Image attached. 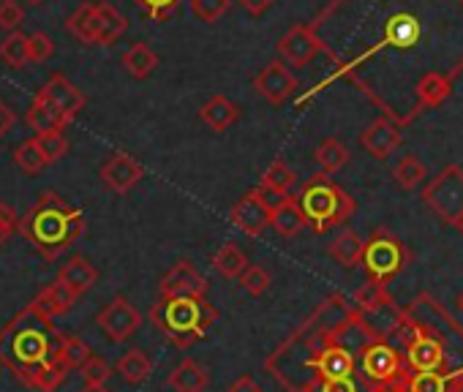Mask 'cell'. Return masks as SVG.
Returning <instances> with one entry per match:
<instances>
[{
    "mask_svg": "<svg viewBox=\"0 0 463 392\" xmlns=\"http://www.w3.org/2000/svg\"><path fill=\"white\" fill-rule=\"evenodd\" d=\"M357 305L346 294H330L317 305V311L265 359V370L287 392H317V362L322 351L346 332L354 322Z\"/></svg>",
    "mask_w": 463,
    "mask_h": 392,
    "instance_id": "cell-1",
    "label": "cell"
},
{
    "mask_svg": "<svg viewBox=\"0 0 463 392\" xmlns=\"http://www.w3.org/2000/svg\"><path fill=\"white\" fill-rule=\"evenodd\" d=\"M63 338L55 319L31 303L0 330V365H6L23 384L33 387L39 373L61 359Z\"/></svg>",
    "mask_w": 463,
    "mask_h": 392,
    "instance_id": "cell-2",
    "label": "cell"
},
{
    "mask_svg": "<svg viewBox=\"0 0 463 392\" xmlns=\"http://www.w3.org/2000/svg\"><path fill=\"white\" fill-rule=\"evenodd\" d=\"M20 232L47 262H52L85 235V216L61 193L44 191L23 216Z\"/></svg>",
    "mask_w": 463,
    "mask_h": 392,
    "instance_id": "cell-3",
    "label": "cell"
},
{
    "mask_svg": "<svg viewBox=\"0 0 463 392\" xmlns=\"http://www.w3.org/2000/svg\"><path fill=\"white\" fill-rule=\"evenodd\" d=\"M218 313L204 297H158L150 308L153 327L177 349H188L207 335Z\"/></svg>",
    "mask_w": 463,
    "mask_h": 392,
    "instance_id": "cell-4",
    "label": "cell"
},
{
    "mask_svg": "<svg viewBox=\"0 0 463 392\" xmlns=\"http://www.w3.org/2000/svg\"><path fill=\"white\" fill-rule=\"evenodd\" d=\"M298 202L306 213L308 229L317 235H327L330 229L344 227L357 210L354 200L330 174H314L300 188Z\"/></svg>",
    "mask_w": 463,
    "mask_h": 392,
    "instance_id": "cell-5",
    "label": "cell"
},
{
    "mask_svg": "<svg viewBox=\"0 0 463 392\" xmlns=\"http://www.w3.org/2000/svg\"><path fill=\"white\" fill-rule=\"evenodd\" d=\"M403 313H406V319H409L411 324H420V327H425L428 332H433V335L444 343L447 354H449V351H458V357H460V362H463V327L455 322V316H452L433 294L420 292V294L403 308Z\"/></svg>",
    "mask_w": 463,
    "mask_h": 392,
    "instance_id": "cell-6",
    "label": "cell"
},
{
    "mask_svg": "<svg viewBox=\"0 0 463 392\" xmlns=\"http://www.w3.org/2000/svg\"><path fill=\"white\" fill-rule=\"evenodd\" d=\"M409 265V251L398 235L390 229L379 227L373 235L365 240V254H363V267L368 281L390 284L395 275H401Z\"/></svg>",
    "mask_w": 463,
    "mask_h": 392,
    "instance_id": "cell-7",
    "label": "cell"
},
{
    "mask_svg": "<svg viewBox=\"0 0 463 392\" xmlns=\"http://www.w3.org/2000/svg\"><path fill=\"white\" fill-rule=\"evenodd\" d=\"M422 202L430 208L433 216H439L441 224L458 227L463 219V169L458 163L444 166L422 188Z\"/></svg>",
    "mask_w": 463,
    "mask_h": 392,
    "instance_id": "cell-8",
    "label": "cell"
},
{
    "mask_svg": "<svg viewBox=\"0 0 463 392\" xmlns=\"http://www.w3.org/2000/svg\"><path fill=\"white\" fill-rule=\"evenodd\" d=\"M357 373H360L363 384L371 389V387H379V384H392V381L406 378L409 368H406V359L395 349L392 341H373L357 357Z\"/></svg>",
    "mask_w": 463,
    "mask_h": 392,
    "instance_id": "cell-9",
    "label": "cell"
},
{
    "mask_svg": "<svg viewBox=\"0 0 463 392\" xmlns=\"http://www.w3.org/2000/svg\"><path fill=\"white\" fill-rule=\"evenodd\" d=\"M401 338H403V359H406L409 370H455L449 365V354H447L444 343L425 327L411 324L406 319Z\"/></svg>",
    "mask_w": 463,
    "mask_h": 392,
    "instance_id": "cell-10",
    "label": "cell"
},
{
    "mask_svg": "<svg viewBox=\"0 0 463 392\" xmlns=\"http://www.w3.org/2000/svg\"><path fill=\"white\" fill-rule=\"evenodd\" d=\"M99 327L107 332L109 341L123 343L142 327V313L120 294V297H112L104 305V311L99 313Z\"/></svg>",
    "mask_w": 463,
    "mask_h": 392,
    "instance_id": "cell-11",
    "label": "cell"
},
{
    "mask_svg": "<svg viewBox=\"0 0 463 392\" xmlns=\"http://www.w3.org/2000/svg\"><path fill=\"white\" fill-rule=\"evenodd\" d=\"M36 98L44 101L47 107H52L66 123H71V120L85 109V96L80 93V88H74V85L69 82L66 74H52V77L44 82V88L36 93Z\"/></svg>",
    "mask_w": 463,
    "mask_h": 392,
    "instance_id": "cell-12",
    "label": "cell"
},
{
    "mask_svg": "<svg viewBox=\"0 0 463 392\" xmlns=\"http://www.w3.org/2000/svg\"><path fill=\"white\" fill-rule=\"evenodd\" d=\"M276 50H279L281 61L289 63L292 69H306L322 52V42L311 25H295L289 33L281 36Z\"/></svg>",
    "mask_w": 463,
    "mask_h": 392,
    "instance_id": "cell-13",
    "label": "cell"
},
{
    "mask_svg": "<svg viewBox=\"0 0 463 392\" xmlns=\"http://www.w3.org/2000/svg\"><path fill=\"white\" fill-rule=\"evenodd\" d=\"M254 88H257V93H260L265 101H270L273 107H281V104H287V101L295 96V90H298V77L287 69L284 61H273V63H268V66L254 77Z\"/></svg>",
    "mask_w": 463,
    "mask_h": 392,
    "instance_id": "cell-14",
    "label": "cell"
},
{
    "mask_svg": "<svg viewBox=\"0 0 463 392\" xmlns=\"http://www.w3.org/2000/svg\"><path fill=\"white\" fill-rule=\"evenodd\" d=\"M270 216H273L270 208L260 200L257 191H249L246 196H241L229 210V221L249 238H262L265 229L270 227Z\"/></svg>",
    "mask_w": 463,
    "mask_h": 392,
    "instance_id": "cell-15",
    "label": "cell"
},
{
    "mask_svg": "<svg viewBox=\"0 0 463 392\" xmlns=\"http://www.w3.org/2000/svg\"><path fill=\"white\" fill-rule=\"evenodd\" d=\"M204 294H207V281L188 259H180L161 278V297H204Z\"/></svg>",
    "mask_w": 463,
    "mask_h": 392,
    "instance_id": "cell-16",
    "label": "cell"
},
{
    "mask_svg": "<svg viewBox=\"0 0 463 392\" xmlns=\"http://www.w3.org/2000/svg\"><path fill=\"white\" fill-rule=\"evenodd\" d=\"M142 174H145L142 163L128 153H112L101 166V180L115 193H128L142 180Z\"/></svg>",
    "mask_w": 463,
    "mask_h": 392,
    "instance_id": "cell-17",
    "label": "cell"
},
{
    "mask_svg": "<svg viewBox=\"0 0 463 392\" xmlns=\"http://www.w3.org/2000/svg\"><path fill=\"white\" fill-rule=\"evenodd\" d=\"M360 145L371 158L387 161L401 147V128L390 117H379L360 134Z\"/></svg>",
    "mask_w": 463,
    "mask_h": 392,
    "instance_id": "cell-18",
    "label": "cell"
},
{
    "mask_svg": "<svg viewBox=\"0 0 463 392\" xmlns=\"http://www.w3.org/2000/svg\"><path fill=\"white\" fill-rule=\"evenodd\" d=\"M357 376V354H352L349 349L333 343L322 351L319 362H317V381L319 387L325 381H344V378H354ZM319 392V389H317Z\"/></svg>",
    "mask_w": 463,
    "mask_h": 392,
    "instance_id": "cell-19",
    "label": "cell"
},
{
    "mask_svg": "<svg viewBox=\"0 0 463 392\" xmlns=\"http://www.w3.org/2000/svg\"><path fill=\"white\" fill-rule=\"evenodd\" d=\"M199 117H202V123H207L213 131L223 134V131H229L232 126H235V123L241 120V107H238L235 101H229L226 96H213V98H207V101L202 104Z\"/></svg>",
    "mask_w": 463,
    "mask_h": 392,
    "instance_id": "cell-20",
    "label": "cell"
},
{
    "mask_svg": "<svg viewBox=\"0 0 463 392\" xmlns=\"http://www.w3.org/2000/svg\"><path fill=\"white\" fill-rule=\"evenodd\" d=\"M166 384L172 387V392H204L210 384V370L196 359H183L172 368Z\"/></svg>",
    "mask_w": 463,
    "mask_h": 392,
    "instance_id": "cell-21",
    "label": "cell"
},
{
    "mask_svg": "<svg viewBox=\"0 0 463 392\" xmlns=\"http://www.w3.org/2000/svg\"><path fill=\"white\" fill-rule=\"evenodd\" d=\"M58 281H61V284H66L77 297H82L85 292H90V289L96 286V281H99V270H96L85 257H74V259H69V262L61 267Z\"/></svg>",
    "mask_w": 463,
    "mask_h": 392,
    "instance_id": "cell-22",
    "label": "cell"
},
{
    "mask_svg": "<svg viewBox=\"0 0 463 392\" xmlns=\"http://www.w3.org/2000/svg\"><path fill=\"white\" fill-rule=\"evenodd\" d=\"M77 300H80V297H77L66 284L55 281V284L44 286V289L36 294L33 305H36L39 311H44L50 319H58V316H66V313L77 305Z\"/></svg>",
    "mask_w": 463,
    "mask_h": 392,
    "instance_id": "cell-23",
    "label": "cell"
},
{
    "mask_svg": "<svg viewBox=\"0 0 463 392\" xmlns=\"http://www.w3.org/2000/svg\"><path fill=\"white\" fill-rule=\"evenodd\" d=\"M452 93V77L439 74V71H428L422 74V79L414 88V98L422 109H433L439 104H444Z\"/></svg>",
    "mask_w": 463,
    "mask_h": 392,
    "instance_id": "cell-24",
    "label": "cell"
},
{
    "mask_svg": "<svg viewBox=\"0 0 463 392\" xmlns=\"http://www.w3.org/2000/svg\"><path fill=\"white\" fill-rule=\"evenodd\" d=\"M270 227H273L281 238H287V240L298 238V235L308 227L306 213H303V208H300V202H298V196H289V200H287L281 208L273 210Z\"/></svg>",
    "mask_w": 463,
    "mask_h": 392,
    "instance_id": "cell-25",
    "label": "cell"
},
{
    "mask_svg": "<svg viewBox=\"0 0 463 392\" xmlns=\"http://www.w3.org/2000/svg\"><path fill=\"white\" fill-rule=\"evenodd\" d=\"M460 373H463V368H455V370H409L406 392H449L452 381Z\"/></svg>",
    "mask_w": 463,
    "mask_h": 392,
    "instance_id": "cell-26",
    "label": "cell"
},
{
    "mask_svg": "<svg viewBox=\"0 0 463 392\" xmlns=\"http://www.w3.org/2000/svg\"><path fill=\"white\" fill-rule=\"evenodd\" d=\"M66 31L82 44H99V12L93 0L74 9V14L66 20Z\"/></svg>",
    "mask_w": 463,
    "mask_h": 392,
    "instance_id": "cell-27",
    "label": "cell"
},
{
    "mask_svg": "<svg viewBox=\"0 0 463 392\" xmlns=\"http://www.w3.org/2000/svg\"><path fill=\"white\" fill-rule=\"evenodd\" d=\"M327 254L346 270L363 265V254H365V240H360L352 229H344L333 238V243L327 246Z\"/></svg>",
    "mask_w": 463,
    "mask_h": 392,
    "instance_id": "cell-28",
    "label": "cell"
},
{
    "mask_svg": "<svg viewBox=\"0 0 463 392\" xmlns=\"http://www.w3.org/2000/svg\"><path fill=\"white\" fill-rule=\"evenodd\" d=\"M96 12H99V47H109L126 33L128 20L112 4H104V0H96Z\"/></svg>",
    "mask_w": 463,
    "mask_h": 392,
    "instance_id": "cell-29",
    "label": "cell"
},
{
    "mask_svg": "<svg viewBox=\"0 0 463 392\" xmlns=\"http://www.w3.org/2000/svg\"><path fill=\"white\" fill-rule=\"evenodd\" d=\"M25 123H28V128L31 131H36V136H47V134H58V131H63L69 123L52 109V107H47L44 101H39V98H33V104L28 107V112H25Z\"/></svg>",
    "mask_w": 463,
    "mask_h": 392,
    "instance_id": "cell-30",
    "label": "cell"
},
{
    "mask_svg": "<svg viewBox=\"0 0 463 392\" xmlns=\"http://www.w3.org/2000/svg\"><path fill=\"white\" fill-rule=\"evenodd\" d=\"M314 158H317L322 174H330V177H333L335 172H341V169L349 163V150H346V145H344L341 139L327 136V139H322L319 147L314 150Z\"/></svg>",
    "mask_w": 463,
    "mask_h": 392,
    "instance_id": "cell-31",
    "label": "cell"
},
{
    "mask_svg": "<svg viewBox=\"0 0 463 392\" xmlns=\"http://www.w3.org/2000/svg\"><path fill=\"white\" fill-rule=\"evenodd\" d=\"M213 267H215L223 278H241V275L251 267V262H249V257H246L235 243H223V246L215 251V257H213Z\"/></svg>",
    "mask_w": 463,
    "mask_h": 392,
    "instance_id": "cell-32",
    "label": "cell"
},
{
    "mask_svg": "<svg viewBox=\"0 0 463 392\" xmlns=\"http://www.w3.org/2000/svg\"><path fill=\"white\" fill-rule=\"evenodd\" d=\"M123 66H126V71H128L134 79H147V77L156 71V66H158V55H156L145 42H137V44L123 55Z\"/></svg>",
    "mask_w": 463,
    "mask_h": 392,
    "instance_id": "cell-33",
    "label": "cell"
},
{
    "mask_svg": "<svg viewBox=\"0 0 463 392\" xmlns=\"http://www.w3.org/2000/svg\"><path fill=\"white\" fill-rule=\"evenodd\" d=\"M115 370H118L128 384H142V381L150 376L153 362H150V357H147L142 349H131V351H126V354L118 359Z\"/></svg>",
    "mask_w": 463,
    "mask_h": 392,
    "instance_id": "cell-34",
    "label": "cell"
},
{
    "mask_svg": "<svg viewBox=\"0 0 463 392\" xmlns=\"http://www.w3.org/2000/svg\"><path fill=\"white\" fill-rule=\"evenodd\" d=\"M0 58H4L12 69H25L31 63V36L14 31L0 44Z\"/></svg>",
    "mask_w": 463,
    "mask_h": 392,
    "instance_id": "cell-35",
    "label": "cell"
},
{
    "mask_svg": "<svg viewBox=\"0 0 463 392\" xmlns=\"http://www.w3.org/2000/svg\"><path fill=\"white\" fill-rule=\"evenodd\" d=\"M428 177V169L425 163L417 158V155H403L398 161V166L392 169V180L403 188V191H414L417 185H422Z\"/></svg>",
    "mask_w": 463,
    "mask_h": 392,
    "instance_id": "cell-36",
    "label": "cell"
},
{
    "mask_svg": "<svg viewBox=\"0 0 463 392\" xmlns=\"http://www.w3.org/2000/svg\"><path fill=\"white\" fill-rule=\"evenodd\" d=\"M387 39L395 47H411L420 39V23L409 14H398L387 23Z\"/></svg>",
    "mask_w": 463,
    "mask_h": 392,
    "instance_id": "cell-37",
    "label": "cell"
},
{
    "mask_svg": "<svg viewBox=\"0 0 463 392\" xmlns=\"http://www.w3.org/2000/svg\"><path fill=\"white\" fill-rule=\"evenodd\" d=\"M14 163H17L25 174H39V172L47 166V158H44V153H42L36 136L25 139V142L14 150Z\"/></svg>",
    "mask_w": 463,
    "mask_h": 392,
    "instance_id": "cell-38",
    "label": "cell"
},
{
    "mask_svg": "<svg viewBox=\"0 0 463 392\" xmlns=\"http://www.w3.org/2000/svg\"><path fill=\"white\" fill-rule=\"evenodd\" d=\"M357 311H371V308H379L384 303H390V292H387V284H379V281H368L365 286H360L354 294H352Z\"/></svg>",
    "mask_w": 463,
    "mask_h": 392,
    "instance_id": "cell-39",
    "label": "cell"
},
{
    "mask_svg": "<svg viewBox=\"0 0 463 392\" xmlns=\"http://www.w3.org/2000/svg\"><path fill=\"white\" fill-rule=\"evenodd\" d=\"M295 182H298V172L292 166H287L284 161H273L265 169L262 180H260V185H268V188H276V191H284V193H289V188Z\"/></svg>",
    "mask_w": 463,
    "mask_h": 392,
    "instance_id": "cell-40",
    "label": "cell"
},
{
    "mask_svg": "<svg viewBox=\"0 0 463 392\" xmlns=\"http://www.w3.org/2000/svg\"><path fill=\"white\" fill-rule=\"evenodd\" d=\"M90 357H93V351H90V346H88L82 338H77V335H66V338H63V346H61V359H63V365H69L71 370H77V368H82Z\"/></svg>",
    "mask_w": 463,
    "mask_h": 392,
    "instance_id": "cell-41",
    "label": "cell"
},
{
    "mask_svg": "<svg viewBox=\"0 0 463 392\" xmlns=\"http://www.w3.org/2000/svg\"><path fill=\"white\" fill-rule=\"evenodd\" d=\"M232 6V0H191V12L199 23L204 25H213L218 23Z\"/></svg>",
    "mask_w": 463,
    "mask_h": 392,
    "instance_id": "cell-42",
    "label": "cell"
},
{
    "mask_svg": "<svg viewBox=\"0 0 463 392\" xmlns=\"http://www.w3.org/2000/svg\"><path fill=\"white\" fill-rule=\"evenodd\" d=\"M238 281H241V286H243L251 297H262V294L270 289V273H268L265 267H260V265H251Z\"/></svg>",
    "mask_w": 463,
    "mask_h": 392,
    "instance_id": "cell-43",
    "label": "cell"
},
{
    "mask_svg": "<svg viewBox=\"0 0 463 392\" xmlns=\"http://www.w3.org/2000/svg\"><path fill=\"white\" fill-rule=\"evenodd\" d=\"M80 373H82L85 384L101 387V384H107V381H109V376H112V365H109L107 359H101V357H96V354H93V357L80 368Z\"/></svg>",
    "mask_w": 463,
    "mask_h": 392,
    "instance_id": "cell-44",
    "label": "cell"
},
{
    "mask_svg": "<svg viewBox=\"0 0 463 392\" xmlns=\"http://www.w3.org/2000/svg\"><path fill=\"white\" fill-rule=\"evenodd\" d=\"M36 139H39V147H42L47 163H55V161H61L69 153V139L63 136V131L47 134V136H36Z\"/></svg>",
    "mask_w": 463,
    "mask_h": 392,
    "instance_id": "cell-45",
    "label": "cell"
},
{
    "mask_svg": "<svg viewBox=\"0 0 463 392\" xmlns=\"http://www.w3.org/2000/svg\"><path fill=\"white\" fill-rule=\"evenodd\" d=\"M134 4L150 17V20H156V23H164L180 4H183V0H134Z\"/></svg>",
    "mask_w": 463,
    "mask_h": 392,
    "instance_id": "cell-46",
    "label": "cell"
},
{
    "mask_svg": "<svg viewBox=\"0 0 463 392\" xmlns=\"http://www.w3.org/2000/svg\"><path fill=\"white\" fill-rule=\"evenodd\" d=\"M23 20H25V12L17 0H0V28L14 33L23 25Z\"/></svg>",
    "mask_w": 463,
    "mask_h": 392,
    "instance_id": "cell-47",
    "label": "cell"
},
{
    "mask_svg": "<svg viewBox=\"0 0 463 392\" xmlns=\"http://www.w3.org/2000/svg\"><path fill=\"white\" fill-rule=\"evenodd\" d=\"M52 52H55L52 39H50L44 31H36V33L31 36V63H44V61L52 58Z\"/></svg>",
    "mask_w": 463,
    "mask_h": 392,
    "instance_id": "cell-48",
    "label": "cell"
},
{
    "mask_svg": "<svg viewBox=\"0 0 463 392\" xmlns=\"http://www.w3.org/2000/svg\"><path fill=\"white\" fill-rule=\"evenodd\" d=\"M20 216H17V210L12 208V205H6V202H0V243H4L9 235H14L17 229H20Z\"/></svg>",
    "mask_w": 463,
    "mask_h": 392,
    "instance_id": "cell-49",
    "label": "cell"
},
{
    "mask_svg": "<svg viewBox=\"0 0 463 392\" xmlns=\"http://www.w3.org/2000/svg\"><path fill=\"white\" fill-rule=\"evenodd\" d=\"M319 392H368V387L360 384L357 378H344V381H325Z\"/></svg>",
    "mask_w": 463,
    "mask_h": 392,
    "instance_id": "cell-50",
    "label": "cell"
},
{
    "mask_svg": "<svg viewBox=\"0 0 463 392\" xmlns=\"http://www.w3.org/2000/svg\"><path fill=\"white\" fill-rule=\"evenodd\" d=\"M257 193H260V200L270 208V213H273L276 208H281V205L289 200V193L276 191V188H268V185H260V188H257Z\"/></svg>",
    "mask_w": 463,
    "mask_h": 392,
    "instance_id": "cell-51",
    "label": "cell"
},
{
    "mask_svg": "<svg viewBox=\"0 0 463 392\" xmlns=\"http://www.w3.org/2000/svg\"><path fill=\"white\" fill-rule=\"evenodd\" d=\"M12 126H14V112L9 109V104L4 98H0V139L12 131Z\"/></svg>",
    "mask_w": 463,
    "mask_h": 392,
    "instance_id": "cell-52",
    "label": "cell"
},
{
    "mask_svg": "<svg viewBox=\"0 0 463 392\" xmlns=\"http://www.w3.org/2000/svg\"><path fill=\"white\" fill-rule=\"evenodd\" d=\"M226 392H262V389H260V384H257L254 376H241L235 384H229Z\"/></svg>",
    "mask_w": 463,
    "mask_h": 392,
    "instance_id": "cell-53",
    "label": "cell"
},
{
    "mask_svg": "<svg viewBox=\"0 0 463 392\" xmlns=\"http://www.w3.org/2000/svg\"><path fill=\"white\" fill-rule=\"evenodd\" d=\"M273 4H276V0H241V6H243L249 14H254V17L265 14Z\"/></svg>",
    "mask_w": 463,
    "mask_h": 392,
    "instance_id": "cell-54",
    "label": "cell"
},
{
    "mask_svg": "<svg viewBox=\"0 0 463 392\" xmlns=\"http://www.w3.org/2000/svg\"><path fill=\"white\" fill-rule=\"evenodd\" d=\"M409 376V373H406ZM368 392H406V378L401 381H392V384H379V387H371Z\"/></svg>",
    "mask_w": 463,
    "mask_h": 392,
    "instance_id": "cell-55",
    "label": "cell"
},
{
    "mask_svg": "<svg viewBox=\"0 0 463 392\" xmlns=\"http://www.w3.org/2000/svg\"><path fill=\"white\" fill-rule=\"evenodd\" d=\"M80 392H112V389H109L107 384H101V387H93V384H85V387H82Z\"/></svg>",
    "mask_w": 463,
    "mask_h": 392,
    "instance_id": "cell-56",
    "label": "cell"
},
{
    "mask_svg": "<svg viewBox=\"0 0 463 392\" xmlns=\"http://www.w3.org/2000/svg\"><path fill=\"white\" fill-rule=\"evenodd\" d=\"M449 392H463V373L452 381V389H449Z\"/></svg>",
    "mask_w": 463,
    "mask_h": 392,
    "instance_id": "cell-57",
    "label": "cell"
},
{
    "mask_svg": "<svg viewBox=\"0 0 463 392\" xmlns=\"http://www.w3.org/2000/svg\"><path fill=\"white\" fill-rule=\"evenodd\" d=\"M28 4H31V6H39V4H44V0H28Z\"/></svg>",
    "mask_w": 463,
    "mask_h": 392,
    "instance_id": "cell-58",
    "label": "cell"
},
{
    "mask_svg": "<svg viewBox=\"0 0 463 392\" xmlns=\"http://www.w3.org/2000/svg\"><path fill=\"white\" fill-rule=\"evenodd\" d=\"M458 305H460V311H463V292L458 294Z\"/></svg>",
    "mask_w": 463,
    "mask_h": 392,
    "instance_id": "cell-59",
    "label": "cell"
},
{
    "mask_svg": "<svg viewBox=\"0 0 463 392\" xmlns=\"http://www.w3.org/2000/svg\"><path fill=\"white\" fill-rule=\"evenodd\" d=\"M458 229H460V235H463V219H460V224H458Z\"/></svg>",
    "mask_w": 463,
    "mask_h": 392,
    "instance_id": "cell-60",
    "label": "cell"
}]
</instances>
